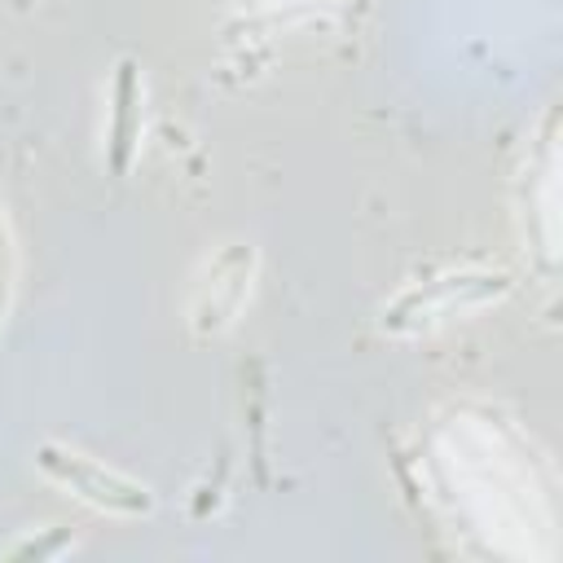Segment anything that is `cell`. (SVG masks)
<instances>
[{
  "mask_svg": "<svg viewBox=\"0 0 563 563\" xmlns=\"http://www.w3.org/2000/svg\"><path fill=\"white\" fill-rule=\"evenodd\" d=\"M40 466H44L53 479L70 484L79 497H88V501H97V506H106V510H123V515L150 510V493H145L141 484H132V479H123V475H114V471H101V466H92V462L79 457V453L40 449Z\"/></svg>",
  "mask_w": 563,
  "mask_h": 563,
  "instance_id": "1",
  "label": "cell"
},
{
  "mask_svg": "<svg viewBox=\"0 0 563 563\" xmlns=\"http://www.w3.org/2000/svg\"><path fill=\"white\" fill-rule=\"evenodd\" d=\"M132 106H136V66L123 62L119 66V84H114V132H110V163L114 172L128 167V150H132Z\"/></svg>",
  "mask_w": 563,
  "mask_h": 563,
  "instance_id": "2",
  "label": "cell"
},
{
  "mask_svg": "<svg viewBox=\"0 0 563 563\" xmlns=\"http://www.w3.org/2000/svg\"><path fill=\"white\" fill-rule=\"evenodd\" d=\"M4 290H9V251H4V224H0V312H4Z\"/></svg>",
  "mask_w": 563,
  "mask_h": 563,
  "instance_id": "3",
  "label": "cell"
}]
</instances>
